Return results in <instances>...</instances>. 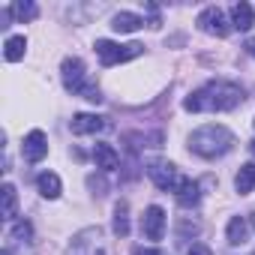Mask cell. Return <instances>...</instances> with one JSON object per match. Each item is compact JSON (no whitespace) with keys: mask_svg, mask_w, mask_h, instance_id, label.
I'll return each instance as SVG.
<instances>
[{"mask_svg":"<svg viewBox=\"0 0 255 255\" xmlns=\"http://www.w3.org/2000/svg\"><path fill=\"white\" fill-rule=\"evenodd\" d=\"M243 102V90L234 81H207L183 99L186 111H234Z\"/></svg>","mask_w":255,"mask_h":255,"instance_id":"6da1fadb","label":"cell"},{"mask_svg":"<svg viewBox=\"0 0 255 255\" xmlns=\"http://www.w3.org/2000/svg\"><path fill=\"white\" fill-rule=\"evenodd\" d=\"M234 144H237L234 132L228 129V126H222V123H204L189 135V150L195 156H201V159H219Z\"/></svg>","mask_w":255,"mask_h":255,"instance_id":"7a4b0ae2","label":"cell"},{"mask_svg":"<svg viewBox=\"0 0 255 255\" xmlns=\"http://www.w3.org/2000/svg\"><path fill=\"white\" fill-rule=\"evenodd\" d=\"M69 255H108V240L105 231L99 225H87L81 228L72 243H69Z\"/></svg>","mask_w":255,"mask_h":255,"instance_id":"3957f363","label":"cell"},{"mask_svg":"<svg viewBox=\"0 0 255 255\" xmlns=\"http://www.w3.org/2000/svg\"><path fill=\"white\" fill-rule=\"evenodd\" d=\"M96 54H99V60H102V66H117V63H126V60H132V57H138L141 51H144V45L141 42H129V45H117V42H111V39H96Z\"/></svg>","mask_w":255,"mask_h":255,"instance_id":"277c9868","label":"cell"},{"mask_svg":"<svg viewBox=\"0 0 255 255\" xmlns=\"http://www.w3.org/2000/svg\"><path fill=\"white\" fill-rule=\"evenodd\" d=\"M60 78H63V87H66L69 93H78V96H84V90L90 87V81H87V66H84L81 57H66V60L60 63Z\"/></svg>","mask_w":255,"mask_h":255,"instance_id":"5b68a950","label":"cell"},{"mask_svg":"<svg viewBox=\"0 0 255 255\" xmlns=\"http://www.w3.org/2000/svg\"><path fill=\"white\" fill-rule=\"evenodd\" d=\"M147 174H150V180H153L159 189H165V192H177V189H180V183L186 180V177H180L177 165H174V162H168V159H156V162H150Z\"/></svg>","mask_w":255,"mask_h":255,"instance_id":"8992f818","label":"cell"},{"mask_svg":"<svg viewBox=\"0 0 255 255\" xmlns=\"http://www.w3.org/2000/svg\"><path fill=\"white\" fill-rule=\"evenodd\" d=\"M198 30L201 33H207V36H228L231 33V21L225 18V12L219 9V6H207V9H201L198 12Z\"/></svg>","mask_w":255,"mask_h":255,"instance_id":"52a82bcc","label":"cell"},{"mask_svg":"<svg viewBox=\"0 0 255 255\" xmlns=\"http://www.w3.org/2000/svg\"><path fill=\"white\" fill-rule=\"evenodd\" d=\"M141 231H144V237H147L150 243L162 240V234H165V210H162L159 204H150V207L144 210V216H141Z\"/></svg>","mask_w":255,"mask_h":255,"instance_id":"ba28073f","label":"cell"},{"mask_svg":"<svg viewBox=\"0 0 255 255\" xmlns=\"http://www.w3.org/2000/svg\"><path fill=\"white\" fill-rule=\"evenodd\" d=\"M21 153H24L27 162H42L45 153H48V138H45V132H42V129H30V132L24 135Z\"/></svg>","mask_w":255,"mask_h":255,"instance_id":"9c48e42d","label":"cell"},{"mask_svg":"<svg viewBox=\"0 0 255 255\" xmlns=\"http://www.w3.org/2000/svg\"><path fill=\"white\" fill-rule=\"evenodd\" d=\"M69 129H72L75 135H96V132L105 129V117L78 111V114H72V120H69Z\"/></svg>","mask_w":255,"mask_h":255,"instance_id":"30bf717a","label":"cell"},{"mask_svg":"<svg viewBox=\"0 0 255 255\" xmlns=\"http://www.w3.org/2000/svg\"><path fill=\"white\" fill-rule=\"evenodd\" d=\"M36 189H39V195H42V198L57 201V198H60V192H63V183H60V177H57L54 171H42V174L36 177Z\"/></svg>","mask_w":255,"mask_h":255,"instance_id":"8fae6325","label":"cell"},{"mask_svg":"<svg viewBox=\"0 0 255 255\" xmlns=\"http://www.w3.org/2000/svg\"><path fill=\"white\" fill-rule=\"evenodd\" d=\"M138 27H144V18L135 12H117L111 15V30L114 33H135Z\"/></svg>","mask_w":255,"mask_h":255,"instance_id":"7c38bea8","label":"cell"},{"mask_svg":"<svg viewBox=\"0 0 255 255\" xmlns=\"http://www.w3.org/2000/svg\"><path fill=\"white\" fill-rule=\"evenodd\" d=\"M93 159H96V168L99 171H114L120 165V153L111 144H96L93 147Z\"/></svg>","mask_w":255,"mask_h":255,"instance_id":"4fadbf2b","label":"cell"},{"mask_svg":"<svg viewBox=\"0 0 255 255\" xmlns=\"http://www.w3.org/2000/svg\"><path fill=\"white\" fill-rule=\"evenodd\" d=\"M246 237H249V222H246L243 216H234V219H228L225 240H228L231 246H243V243H246Z\"/></svg>","mask_w":255,"mask_h":255,"instance_id":"5bb4252c","label":"cell"},{"mask_svg":"<svg viewBox=\"0 0 255 255\" xmlns=\"http://www.w3.org/2000/svg\"><path fill=\"white\" fill-rule=\"evenodd\" d=\"M252 21H255V12H252L249 3H234L231 6V27L234 30H249Z\"/></svg>","mask_w":255,"mask_h":255,"instance_id":"9a60e30c","label":"cell"},{"mask_svg":"<svg viewBox=\"0 0 255 255\" xmlns=\"http://www.w3.org/2000/svg\"><path fill=\"white\" fill-rule=\"evenodd\" d=\"M234 189H237L240 195H249V192L255 189V162L240 165V171L234 174Z\"/></svg>","mask_w":255,"mask_h":255,"instance_id":"2e32d148","label":"cell"},{"mask_svg":"<svg viewBox=\"0 0 255 255\" xmlns=\"http://www.w3.org/2000/svg\"><path fill=\"white\" fill-rule=\"evenodd\" d=\"M198 198H201V186L195 183V180H183L180 183V189H177V204L180 207H195L198 204Z\"/></svg>","mask_w":255,"mask_h":255,"instance_id":"e0dca14e","label":"cell"},{"mask_svg":"<svg viewBox=\"0 0 255 255\" xmlns=\"http://www.w3.org/2000/svg\"><path fill=\"white\" fill-rule=\"evenodd\" d=\"M24 54H27V39H24V36H9V39L3 42V57H6L9 63H18Z\"/></svg>","mask_w":255,"mask_h":255,"instance_id":"ac0fdd59","label":"cell"},{"mask_svg":"<svg viewBox=\"0 0 255 255\" xmlns=\"http://www.w3.org/2000/svg\"><path fill=\"white\" fill-rule=\"evenodd\" d=\"M114 234L117 237L129 234V204H126V201H117L114 204Z\"/></svg>","mask_w":255,"mask_h":255,"instance_id":"d6986e66","label":"cell"},{"mask_svg":"<svg viewBox=\"0 0 255 255\" xmlns=\"http://www.w3.org/2000/svg\"><path fill=\"white\" fill-rule=\"evenodd\" d=\"M3 219H15V210H18V192L12 183H3Z\"/></svg>","mask_w":255,"mask_h":255,"instance_id":"ffe728a7","label":"cell"},{"mask_svg":"<svg viewBox=\"0 0 255 255\" xmlns=\"http://www.w3.org/2000/svg\"><path fill=\"white\" fill-rule=\"evenodd\" d=\"M9 9H12V15H15L18 21H33V18L39 15V6L30 3V0H18V3H12Z\"/></svg>","mask_w":255,"mask_h":255,"instance_id":"44dd1931","label":"cell"},{"mask_svg":"<svg viewBox=\"0 0 255 255\" xmlns=\"http://www.w3.org/2000/svg\"><path fill=\"white\" fill-rule=\"evenodd\" d=\"M30 237H33L30 222H18V225L12 228V240H18V243H30Z\"/></svg>","mask_w":255,"mask_h":255,"instance_id":"7402d4cb","label":"cell"},{"mask_svg":"<svg viewBox=\"0 0 255 255\" xmlns=\"http://www.w3.org/2000/svg\"><path fill=\"white\" fill-rule=\"evenodd\" d=\"M186 255H213V252H210V249H207L204 243H192V249H189Z\"/></svg>","mask_w":255,"mask_h":255,"instance_id":"603a6c76","label":"cell"},{"mask_svg":"<svg viewBox=\"0 0 255 255\" xmlns=\"http://www.w3.org/2000/svg\"><path fill=\"white\" fill-rule=\"evenodd\" d=\"M246 48H249V54L255 57V39H249V45H246Z\"/></svg>","mask_w":255,"mask_h":255,"instance_id":"cb8c5ba5","label":"cell"},{"mask_svg":"<svg viewBox=\"0 0 255 255\" xmlns=\"http://www.w3.org/2000/svg\"><path fill=\"white\" fill-rule=\"evenodd\" d=\"M249 225H252V231H255V210H252V216H249Z\"/></svg>","mask_w":255,"mask_h":255,"instance_id":"d4e9b609","label":"cell"},{"mask_svg":"<svg viewBox=\"0 0 255 255\" xmlns=\"http://www.w3.org/2000/svg\"><path fill=\"white\" fill-rule=\"evenodd\" d=\"M0 255H12V252H9V249H3V252H0Z\"/></svg>","mask_w":255,"mask_h":255,"instance_id":"484cf974","label":"cell"},{"mask_svg":"<svg viewBox=\"0 0 255 255\" xmlns=\"http://www.w3.org/2000/svg\"><path fill=\"white\" fill-rule=\"evenodd\" d=\"M252 126H255V123H252ZM252 150H255V141H252Z\"/></svg>","mask_w":255,"mask_h":255,"instance_id":"4316f807","label":"cell"},{"mask_svg":"<svg viewBox=\"0 0 255 255\" xmlns=\"http://www.w3.org/2000/svg\"><path fill=\"white\" fill-rule=\"evenodd\" d=\"M249 255H255V252H249Z\"/></svg>","mask_w":255,"mask_h":255,"instance_id":"83f0119b","label":"cell"}]
</instances>
